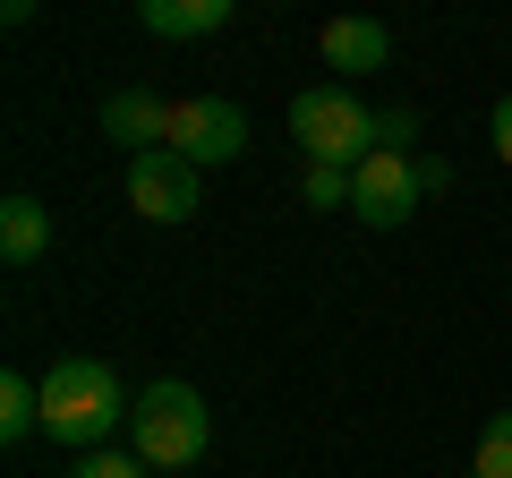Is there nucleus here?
<instances>
[{
	"instance_id": "obj_1",
	"label": "nucleus",
	"mask_w": 512,
	"mask_h": 478,
	"mask_svg": "<svg viewBox=\"0 0 512 478\" xmlns=\"http://www.w3.org/2000/svg\"><path fill=\"white\" fill-rule=\"evenodd\" d=\"M128 410H137V393H120V376H111L103 359H86V350H69V359L43 368V436L69 444V453L120 444Z\"/></svg>"
},
{
	"instance_id": "obj_13",
	"label": "nucleus",
	"mask_w": 512,
	"mask_h": 478,
	"mask_svg": "<svg viewBox=\"0 0 512 478\" xmlns=\"http://www.w3.org/2000/svg\"><path fill=\"white\" fill-rule=\"evenodd\" d=\"M299 197H308L316 214H350V171L342 163H308L299 171Z\"/></svg>"
},
{
	"instance_id": "obj_8",
	"label": "nucleus",
	"mask_w": 512,
	"mask_h": 478,
	"mask_svg": "<svg viewBox=\"0 0 512 478\" xmlns=\"http://www.w3.org/2000/svg\"><path fill=\"white\" fill-rule=\"evenodd\" d=\"M103 137L137 163V154H154V146H171V103L163 94H146V86H120V94H103Z\"/></svg>"
},
{
	"instance_id": "obj_10",
	"label": "nucleus",
	"mask_w": 512,
	"mask_h": 478,
	"mask_svg": "<svg viewBox=\"0 0 512 478\" xmlns=\"http://www.w3.org/2000/svg\"><path fill=\"white\" fill-rule=\"evenodd\" d=\"M52 257V205L43 197H0V265H43Z\"/></svg>"
},
{
	"instance_id": "obj_3",
	"label": "nucleus",
	"mask_w": 512,
	"mask_h": 478,
	"mask_svg": "<svg viewBox=\"0 0 512 478\" xmlns=\"http://www.w3.org/2000/svg\"><path fill=\"white\" fill-rule=\"evenodd\" d=\"M291 137H299L308 163L359 171L367 154H376V111H367L350 86H299V94H291Z\"/></svg>"
},
{
	"instance_id": "obj_17",
	"label": "nucleus",
	"mask_w": 512,
	"mask_h": 478,
	"mask_svg": "<svg viewBox=\"0 0 512 478\" xmlns=\"http://www.w3.org/2000/svg\"><path fill=\"white\" fill-rule=\"evenodd\" d=\"M419 188L436 197V188H453V163H436V154H419Z\"/></svg>"
},
{
	"instance_id": "obj_12",
	"label": "nucleus",
	"mask_w": 512,
	"mask_h": 478,
	"mask_svg": "<svg viewBox=\"0 0 512 478\" xmlns=\"http://www.w3.org/2000/svg\"><path fill=\"white\" fill-rule=\"evenodd\" d=\"M470 478H512V410H495L478 427V453H470Z\"/></svg>"
},
{
	"instance_id": "obj_6",
	"label": "nucleus",
	"mask_w": 512,
	"mask_h": 478,
	"mask_svg": "<svg viewBox=\"0 0 512 478\" xmlns=\"http://www.w3.org/2000/svg\"><path fill=\"white\" fill-rule=\"evenodd\" d=\"M205 171L197 163H180V154L171 146H154V154H137V163H128V205H137V214L146 222H197V205H205Z\"/></svg>"
},
{
	"instance_id": "obj_2",
	"label": "nucleus",
	"mask_w": 512,
	"mask_h": 478,
	"mask_svg": "<svg viewBox=\"0 0 512 478\" xmlns=\"http://www.w3.org/2000/svg\"><path fill=\"white\" fill-rule=\"evenodd\" d=\"M205 444H214V410H205L197 385H180V376H154L146 393H137V410H128V453L146 461L154 478H180L205 461Z\"/></svg>"
},
{
	"instance_id": "obj_11",
	"label": "nucleus",
	"mask_w": 512,
	"mask_h": 478,
	"mask_svg": "<svg viewBox=\"0 0 512 478\" xmlns=\"http://www.w3.org/2000/svg\"><path fill=\"white\" fill-rule=\"evenodd\" d=\"M35 427H43V376L9 368L0 376V444H26Z\"/></svg>"
},
{
	"instance_id": "obj_7",
	"label": "nucleus",
	"mask_w": 512,
	"mask_h": 478,
	"mask_svg": "<svg viewBox=\"0 0 512 478\" xmlns=\"http://www.w3.org/2000/svg\"><path fill=\"white\" fill-rule=\"evenodd\" d=\"M316 52H325L333 86H350V77H376V69H393V26H384V18H325Z\"/></svg>"
},
{
	"instance_id": "obj_4",
	"label": "nucleus",
	"mask_w": 512,
	"mask_h": 478,
	"mask_svg": "<svg viewBox=\"0 0 512 478\" xmlns=\"http://www.w3.org/2000/svg\"><path fill=\"white\" fill-rule=\"evenodd\" d=\"M171 154L197 171H222L248 154V111L231 103V94H188V103H171Z\"/></svg>"
},
{
	"instance_id": "obj_9",
	"label": "nucleus",
	"mask_w": 512,
	"mask_h": 478,
	"mask_svg": "<svg viewBox=\"0 0 512 478\" xmlns=\"http://www.w3.org/2000/svg\"><path fill=\"white\" fill-rule=\"evenodd\" d=\"M137 26L163 43H205L231 26V0H137Z\"/></svg>"
},
{
	"instance_id": "obj_5",
	"label": "nucleus",
	"mask_w": 512,
	"mask_h": 478,
	"mask_svg": "<svg viewBox=\"0 0 512 478\" xmlns=\"http://www.w3.org/2000/svg\"><path fill=\"white\" fill-rule=\"evenodd\" d=\"M419 197H427L419 188V154H384L376 146L359 171H350V214H359L367 231H402V222L419 214Z\"/></svg>"
},
{
	"instance_id": "obj_16",
	"label": "nucleus",
	"mask_w": 512,
	"mask_h": 478,
	"mask_svg": "<svg viewBox=\"0 0 512 478\" xmlns=\"http://www.w3.org/2000/svg\"><path fill=\"white\" fill-rule=\"evenodd\" d=\"M487 137H495V154H504V171H512V94L495 103V120H487Z\"/></svg>"
},
{
	"instance_id": "obj_15",
	"label": "nucleus",
	"mask_w": 512,
	"mask_h": 478,
	"mask_svg": "<svg viewBox=\"0 0 512 478\" xmlns=\"http://www.w3.org/2000/svg\"><path fill=\"white\" fill-rule=\"evenodd\" d=\"M376 146H384V154H410V146H419V111H410V103L376 111Z\"/></svg>"
},
{
	"instance_id": "obj_14",
	"label": "nucleus",
	"mask_w": 512,
	"mask_h": 478,
	"mask_svg": "<svg viewBox=\"0 0 512 478\" xmlns=\"http://www.w3.org/2000/svg\"><path fill=\"white\" fill-rule=\"evenodd\" d=\"M69 478H154V470L128 453V444H103V453H77V461H69Z\"/></svg>"
}]
</instances>
